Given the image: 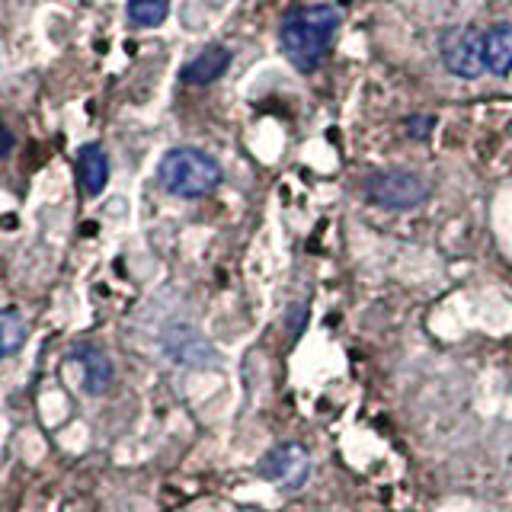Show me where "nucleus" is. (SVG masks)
<instances>
[{
    "label": "nucleus",
    "instance_id": "f257e3e1",
    "mask_svg": "<svg viewBox=\"0 0 512 512\" xmlns=\"http://www.w3.org/2000/svg\"><path fill=\"white\" fill-rule=\"evenodd\" d=\"M336 29H340V10L336 7H295L282 16L279 45L282 55L292 61V68L301 74H311L327 58Z\"/></svg>",
    "mask_w": 512,
    "mask_h": 512
},
{
    "label": "nucleus",
    "instance_id": "f03ea898",
    "mask_svg": "<svg viewBox=\"0 0 512 512\" xmlns=\"http://www.w3.org/2000/svg\"><path fill=\"white\" fill-rule=\"evenodd\" d=\"M221 180L224 170L218 160L202 148H189V144L170 148L157 167V183L176 199H205L221 186Z\"/></svg>",
    "mask_w": 512,
    "mask_h": 512
},
{
    "label": "nucleus",
    "instance_id": "7ed1b4c3",
    "mask_svg": "<svg viewBox=\"0 0 512 512\" xmlns=\"http://www.w3.org/2000/svg\"><path fill=\"white\" fill-rule=\"evenodd\" d=\"M362 192L368 202L388 212H410L429 199V186L407 170H378L362 183Z\"/></svg>",
    "mask_w": 512,
    "mask_h": 512
},
{
    "label": "nucleus",
    "instance_id": "20e7f679",
    "mask_svg": "<svg viewBox=\"0 0 512 512\" xmlns=\"http://www.w3.org/2000/svg\"><path fill=\"white\" fill-rule=\"evenodd\" d=\"M439 55H442L445 71L461 80H477L487 71L484 32H477L474 26H455V29L442 32Z\"/></svg>",
    "mask_w": 512,
    "mask_h": 512
},
{
    "label": "nucleus",
    "instance_id": "39448f33",
    "mask_svg": "<svg viewBox=\"0 0 512 512\" xmlns=\"http://www.w3.org/2000/svg\"><path fill=\"white\" fill-rule=\"evenodd\" d=\"M256 474L269 480V484H279L282 490H301L311 474V455L295 442L276 445L266 458H260Z\"/></svg>",
    "mask_w": 512,
    "mask_h": 512
},
{
    "label": "nucleus",
    "instance_id": "423d86ee",
    "mask_svg": "<svg viewBox=\"0 0 512 512\" xmlns=\"http://www.w3.org/2000/svg\"><path fill=\"white\" fill-rule=\"evenodd\" d=\"M228 68H231V52L215 42V45H205L189 64H183L180 80L189 87H208L228 74Z\"/></svg>",
    "mask_w": 512,
    "mask_h": 512
},
{
    "label": "nucleus",
    "instance_id": "0eeeda50",
    "mask_svg": "<svg viewBox=\"0 0 512 512\" xmlns=\"http://www.w3.org/2000/svg\"><path fill=\"white\" fill-rule=\"evenodd\" d=\"M71 362H77L80 368V384H84V391L87 394H103L109 391V384H112V362L103 349H96V346H80Z\"/></svg>",
    "mask_w": 512,
    "mask_h": 512
},
{
    "label": "nucleus",
    "instance_id": "6e6552de",
    "mask_svg": "<svg viewBox=\"0 0 512 512\" xmlns=\"http://www.w3.org/2000/svg\"><path fill=\"white\" fill-rule=\"evenodd\" d=\"M77 180L84 196H100L109 183V157L100 144H84L77 151Z\"/></svg>",
    "mask_w": 512,
    "mask_h": 512
},
{
    "label": "nucleus",
    "instance_id": "1a4fd4ad",
    "mask_svg": "<svg viewBox=\"0 0 512 512\" xmlns=\"http://www.w3.org/2000/svg\"><path fill=\"white\" fill-rule=\"evenodd\" d=\"M164 346H167V356L183 365H202L212 359V346L189 327H170L164 333Z\"/></svg>",
    "mask_w": 512,
    "mask_h": 512
},
{
    "label": "nucleus",
    "instance_id": "9d476101",
    "mask_svg": "<svg viewBox=\"0 0 512 512\" xmlns=\"http://www.w3.org/2000/svg\"><path fill=\"white\" fill-rule=\"evenodd\" d=\"M484 58L487 71L506 77L512 71V23H496L484 32Z\"/></svg>",
    "mask_w": 512,
    "mask_h": 512
},
{
    "label": "nucleus",
    "instance_id": "9b49d317",
    "mask_svg": "<svg viewBox=\"0 0 512 512\" xmlns=\"http://www.w3.org/2000/svg\"><path fill=\"white\" fill-rule=\"evenodd\" d=\"M29 340V324L20 311H10L4 308L0 311V359H10L16 356Z\"/></svg>",
    "mask_w": 512,
    "mask_h": 512
},
{
    "label": "nucleus",
    "instance_id": "f8f14e48",
    "mask_svg": "<svg viewBox=\"0 0 512 512\" xmlns=\"http://www.w3.org/2000/svg\"><path fill=\"white\" fill-rule=\"evenodd\" d=\"M128 23L141 26V29H151L160 26L167 20L170 13V0H128Z\"/></svg>",
    "mask_w": 512,
    "mask_h": 512
},
{
    "label": "nucleus",
    "instance_id": "ddd939ff",
    "mask_svg": "<svg viewBox=\"0 0 512 512\" xmlns=\"http://www.w3.org/2000/svg\"><path fill=\"white\" fill-rule=\"evenodd\" d=\"M13 148H16V135L10 132V128L0 122V160L4 157H10L13 154Z\"/></svg>",
    "mask_w": 512,
    "mask_h": 512
}]
</instances>
